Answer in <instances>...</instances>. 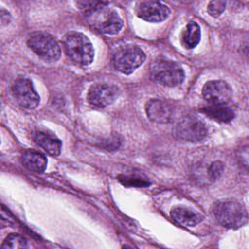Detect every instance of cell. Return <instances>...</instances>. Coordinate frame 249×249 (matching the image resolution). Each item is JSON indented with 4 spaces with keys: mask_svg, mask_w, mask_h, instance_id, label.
Masks as SVG:
<instances>
[{
    "mask_svg": "<svg viewBox=\"0 0 249 249\" xmlns=\"http://www.w3.org/2000/svg\"><path fill=\"white\" fill-rule=\"evenodd\" d=\"M120 181L124 184V185H126V186H135V187H147L150 185V183L145 180V179H141L137 176H134V175H124L122 177H120Z\"/></svg>",
    "mask_w": 249,
    "mask_h": 249,
    "instance_id": "d6986e66",
    "label": "cell"
},
{
    "mask_svg": "<svg viewBox=\"0 0 249 249\" xmlns=\"http://www.w3.org/2000/svg\"><path fill=\"white\" fill-rule=\"evenodd\" d=\"M3 249H16V248H26L28 247V240L20 234L11 233L4 240L2 246Z\"/></svg>",
    "mask_w": 249,
    "mask_h": 249,
    "instance_id": "ac0fdd59",
    "label": "cell"
},
{
    "mask_svg": "<svg viewBox=\"0 0 249 249\" xmlns=\"http://www.w3.org/2000/svg\"><path fill=\"white\" fill-rule=\"evenodd\" d=\"M200 27L196 21H190L182 35V43L187 49H194L200 41Z\"/></svg>",
    "mask_w": 249,
    "mask_h": 249,
    "instance_id": "e0dca14e",
    "label": "cell"
},
{
    "mask_svg": "<svg viewBox=\"0 0 249 249\" xmlns=\"http://www.w3.org/2000/svg\"><path fill=\"white\" fill-rule=\"evenodd\" d=\"M145 58L146 55L139 47L126 45L116 50L113 54V63L118 71L128 75L142 65Z\"/></svg>",
    "mask_w": 249,
    "mask_h": 249,
    "instance_id": "5b68a950",
    "label": "cell"
},
{
    "mask_svg": "<svg viewBox=\"0 0 249 249\" xmlns=\"http://www.w3.org/2000/svg\"><path fill=\"white\" fill-rule=\"evenodd\" d=\"M146 114L154 123L166 124L171 121L173 112L168 103L160 99H151L146 104Z\"/></svg>",
    "mask_w": 249,
    "mask_h": 249,
    "instance_id": "7c38bea8",
    "label": "cell"
},
{
    "mask_svg": "<svg viewBox=\"0 0 249 249\" xmlns=\"http://www.w3.org/2000/svg\"><path fill=\"white\" fill-rule=\"evenodd\" d=\"M102 5L86 13V18L89 24L100 33L115 35L120 32L123 27V20L118 13L110 8Z\"/></svg>",
    "mask_w": 249,
    "mask_h": 249,
    "instance_id": "3957f363",
    "label": "cell"
},
{
    "mask_svg": "<svg viewBox=\"0 0 249 249\" xmlns=\"http://www.w3.org/2000/svg\"><path fill=\"white\" fill-rule=\"evenodd\" d=\"M63 49L67 56L76 64L87 66L93 60V47L83 33L71 32L67 34L63 41Z\"/></svg>",
    "mask_w": 249,
    "mask_h": 249,
    "instance_id": "7a4b0ae2",
    "label": "cell"
},
{
    "mask_svg": "<svg viewBox=\"0 0 249 249\" xmlns=\"http://www.w3.org/2000/svg\"><path fill=\"white\" fill-rule=\"evenodd\" d=\"M200 111L217 122L228 123L234 118V111L228 104L208 103Z\"/></svg>",
    "mask_w": 249,
    "mask_h": 249,
    "instance_id": "4fadbf2b",
    "label": "cell"
},
{
    "mask_svg": "<svg viewBox=\"0 0 249 249\" xmlns=\"http://www.w3.org/2000/svg\"><path fill=\"white\" fill-rule=\"evenodd\" d=\"M224 170V165L221 161H214L208 167V178L211 180L218 179Z\"/></svg>",
    "mask_w": 249,
    "mask_h": 249,
    "instance_id": "44dd1931",
    "label": "cell"
},
{
    "mask_svg": "<svg viewBox=\"0 0 249 249\" xmlns=\"http://www.w3.org/2000/svg\"><path fill=\"white\" fill-rule=\"evenodd\" d=\"M174 133L176 137L181 140L198 142L205 138L207 129L205 124L197 118L186 116L176 124Z\"/></svg>",
    "mask_w": 249,
    "mask_h": 249,
    "instance_id": "52a82bcc",
    "label": "cell"
},
{
    "mask_svg": "<svg viewBox=\"0 0 249 249\" xmlns=\"http://www.w3.org/2000/svg\"><path fill=\"white\" fill-rule=\"evenodd\" d=\"M213 214L220 225L228 229H239L247 223L245 207L234 199H223L215 203Z\"/></svg>",
    "mask_w": 249,
    "mask_h": 249,
    "instance_id": "6da1fadb",
    "label": "cell"
},
{
    "mask_svg": "<svg viewBox=\"0 0 249 249\" xmlns=\"http://www.w3.org/2000/svg\"><path fill=\"white\" fill-rule=\"evenodd\" d=\"M203 98L208 103L228 104L232 95L231 86L225 81L215 80L207 82L202 89Z\"/></svg>",
    "mask_w": 249,
    "mask_h": 249,
    "instance_id": "8fae6325",
    "label": "cell"
},
{
    "mask_svg": "<svg viewBox=\"0 0 249 249\" xmlns=\"http://www.w3.org/2000/svg\"><path fill=\"white\" fill-rule=\"evenodd\" d=\"M138 18L150 21V22H160L166 19L169 16V8L157 1H144L137 4L135 9Z\"/></svg>",
    "mask_w": 249,
    "mask_h": 249,
    "instance_id": "30bf717a",
    "label": "cell"
},
{
    "mask_svg": "<svg viewBox=\"0 0 249 249\" xmlns=\"http://www.w3.org/2000/svg\"><path fill=\"white\" fill-rule=\"evenodd\" d=\"M27 44L29 48L40 57L49 61H55L60 57L61 49L54 38L46 32L33 33Z\"/></svg>",
    "mask_w": 249,
    "mask_h": 249,
    "instance_id": "8992f818",
    "label": "cell"
},
{
    "mask_svg": "<svg viewBox=\"0 0 249 249\" xmlns=\"http://www.w3.org/2000/svg\"><path fill=\"white\" fill-rule=\"evenodd\" d=\"M13 93L18 103L26 109H33L38 106L40 97L33 88L31 81L20 77L13 85Z\"/></svg>",
    "mask_w": 249,
    "mask_h": 249,
    "instance_id": "ba28073f",
    "label": "cell"
},
{
    "mask_svg": "<svg viewBox=\"0 0 249 249\" xmlns=\"http://www.w3.org/2000/svg\"><path fill=\"white\" fill-rule=\"evenodd\" d=\"M151 79L165 87L179 86L185 78L183 68L175 61L166 59H158L150 67Z\"/></svg>",
    "mask_w": 249,
    "mask_h": 249,
    "instance_id": "277c9868",
    "label": "cell"
},
{
    "mask_svg": "<svg viewBox=\"0 0 249 249\" xmlns=\"http://www.w3.org/2000/svg\"><path fill=\"white\" fill-rule=\"evenodd\" d=\"M226 9V2L225 1H212L208 4L207 11L212 17H219Z\"/></svg>",
    "mask_w": 249,
    "mask_h": 249,
    "instance_id": "ffe728a7",
    "label": "cell"
},
{
    "mask_svg": "<svg viewBox=\"0 0 249 249\" xmlns=\"http://www.w3.org/2000/svg\"><path fill=\"white\" fill-rule=\"evenodd\" d=\"M107 2H96V1H82V2H77V6L80 7L81 9L85 10V12L91 11L95 8H98L102 5H105Z\"/></svg>",
    "mask_w": 249,
    "mask_h": 249,
    "instance_id": "7402d4cb",
    "label": "cell"
},
{
    "mask_svg": "<svg viewBox=\"0 0 249 249\" xmlns=\"http://www.w3.org/2000/svg\"><path fill=\"white\" fill-rule=\"evenodd\" d=\"M120 95V89L114 85L95 84L92 85L88 92V101L90 105L98 108L112 104Z\"/></svg>",
    "mask_w": 249,
    "mask_h": 249,
    "instance_id": "9c48e42d",
    "label": "cell"
},
{
    "mask_svg": "<svg viewBox=\"0 0 249 249\" xmlns=\"http://www.w3.org/2000/svg\"><path fill=\"white\" fill-rule=\"evenodd\" d=\"M171 218L179 225L184 227H194L203 220V216L190 208L177 206L170 212Z\"/></svg>",
    "mask_w": 249,
    "mask_h": 249,
    "instance_id": "5bb4252c",
    "label": "cell"
},
{
    "mask_svg": "<svg viewBox=\"0 0 249 249\" xmlns=\"http://www.w3.org/2000/svg\"><path fill=\"white\" fill-rule=\"evenodd\" d=\"M34 142L53 157H56L61 151V141L53 134L36 131L33 133Z\"/></svg>",
    "mask_w": 249,
    "mask_h": 249,
    "instance_id": "9a60e30c",
    "label": "cell"
},
{
    "mask_svg": "<svg viewBox=\"0 0 249 249\" xmlns=\"http://www.w3.org/2000/svg\"><path fill=\"white\" fill-rule=\"evenodd\" d=\"M21 159L23 165L33 172H44L47 167V158L39 152L26 151L23 153Z\"/></svg>",
    "mask_w": 249,
    "mask_h": 249,
    "instance_id": "2e32d148",
    "label": "cell"
}]
</instances>
